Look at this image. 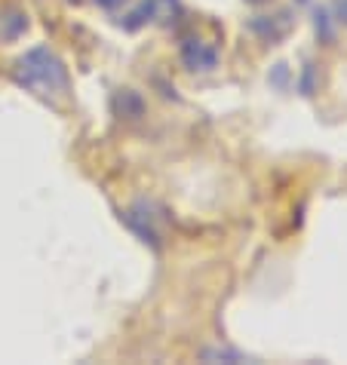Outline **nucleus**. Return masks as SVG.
I'll return each mask as SVG.
<instances>
[{"mask_svg": "<svg viewBox=\"0 0 347 365\" xmlns=\"http://www.w3.org/2000/svg\"><path fill=\"white\" fill-rule=\"evenodd\" d=\"M9 74H13V83L19 89H25L28 96H34L37 101H44L56 110H62L71 101V89H74L71 86V71L65 58L46 43L25 49L13 62Z\"/></svg>", "mask_w": 347, "mask_h": 365, "instance_id": "1", "label": "nucleus"}, {"mask_svg": "<svg viewBox=\"0 0 347 365\" xmlns=\"http://www.w3.org/2000/svg\"><path fill=\"white\" fill-rule=\"evenodd\" d=\"M120 218H124V225L136 233L145 246H151L154 252L163 249V237H166V230H163V209L157 206V202L136 200Z\"/></svg>", "mask_w": 347, "mask_h": 365, "instance_id": "2", "label": "nucleus"}, {"mask_svg": "<svg viewBox=\"0 0 347 365\" xmlns=\"http://www.w3.org/2000/svg\"><path fill=\"white\" fill-rule=\"evenodd\" d=\"M181 16V0H141L124 16L126 31H139L145 25H172Z\"/></svg>", "mask_w": 347, "mask_h": 365, "instance_id": "3", "label": "nucleus"}, {"mask_svg": "<svg viewBox=\"0 0 347 365\" xmlns=\"http://www.w3.org/2000/svg\"><path fill=\"white\" fill-rule=\"evenodd\" d=\"M178 58L191 74H209V71L218 68V58H221V49L212 43V40H203L200 34H191L181 40L178 46Z\"/></svg>", "mask_w": 347, "mask_h": 365, "instance_id": "4", "label": "nucleus"}, {"mask_svg": "<svg viewBox=\"0 0 347 365\" xmlns=\"http://www.w3.org/2000/svg\"><path fill=\"white\" fill-rule=\"evenodd\" d=\"M295 28V13L292 9H280L273 16H255L249 19V31L261 40V43H280L283 37H289Z\"/></svg>", "mask_w": 347, "mask_h": 365, "instance_id": "5", "label": "nucleus"}, {"mask_svg": "<svg viewBox=\"0 0 347 365\" xmlns=\"http://www.w3.org/2000/svg\"><path fill=\"white\" fill-rule=\"evenodd\" d=\"M28 31V13L16 4H0V43H16Z\"/></svg>", "mask_w": 347, "mask_h": 365, "instance_id": "6", "label": "nucleus"}, {"mask_svg": "<svg viewBox=\"0 0 347 365\" xmlns=\"http://www.w3.org/2000/svg\"><path fill=\"white\" fill-rule=\"evenodd\" d=\"M111 110H114V117H120V120H141L148 110V101L141 93H136V89H117V93L111 96Z\"/></svg>", "mask_w": 347, "mask_h": 365, "instance_id": "7", "label": "nucleus"}, {"mask_svg": "<svg viewBox=\"0 0 347 365\" xmlns=\"http://www.w3.org/2000/svg\"><path fill=\"white\" fill-rule=\"evenodd\" d=\"M313 28H316V37H320V43L329 46L332 40H335V28H338V25H335V19H332L329 9L320 6V9H313Z\"/></svg>", "mask_w": 347, "mask_h": 365, "instance_id": "8", "label": "nucleus"}, {"mask_svg": "<svg viewBox=\"0 0 347 365\" xmlns=\"http://www.w3.org/2000/svg\"><path fill=\"white\" fill-rule=\"evenodd\" d=\"M200 359H221V362H252V356H246V353L240 350H231V347H212V350H203Z\"/></svg>", "mask_w": 347, "mask_h": 365, "instance_id": "9", "label": "nucleus"}, {"mask_svg": "<svg viewBox=\"0 0 347 365\" xmlns=\"http://www.w3.org/2000/svg\"><path fill=\"white\" fill-rule=\"evenodd\" d=\"M298 89L304 96H313L316 93V74H313V65H304L301 77H298Z\"/></svg>", "mask_w": 347, "mask_h": 365, "instance_id": "10", "label": "nucleus"}, {"mask_svg": "<svg viewBox=\"0 0 347 365\" xmlns=\"http://www.w3.org/2000/svg\"><path fill=\"white\" fill-rule=\"evenodd\" d=\"M329 13H332V19H335V25L347 28V0H332V4H329Z\"/></svg>", "mask_w": 347, "mask_h": 365, "instance_id": "11", "label": "nucleus"}, {"mask_svg": "<svg viewBox=\"0 0 347 365\" xmlns=\"http://www.w3.org/2000/svg\"><path fill=\"white\" fill-rule=\"evenodd\" d=\"M286 77H289V71H286V65H277V71H273V77H271V83L273 86H286Z\"/></svg>", "mask_w": 347, "mask_h": 365, "instance_id": "12", "label": "nucleus"}, {"mask_svg": "<svg viewBox=\"0 0 347 365\" xmlns=\"http://www.w3.org/2000/svg\"><path fill=\"white\" fill-rule=\"evenodd\" d=\"M96 4H99L101 9H117L120 4H126V0H96Z\"/></svg>", "mask_w": 347, "mask_h": 365, "instance_id": "13", "label": "nucleus"}, {"mask_svg": "<svg viewBox=\"0 0 347 365\" xmlns=\"http://www.w3.org/2000/svg\"><path fill=\"white\" fill-rule=\"evenodd\" d=\"M246 4H252V6H264V4H271V0H246Z\"/></svg>", "mask_w": 347, "mask_h": 365, "instance_id": "14", "label": "nucleus"}]
</instances>
